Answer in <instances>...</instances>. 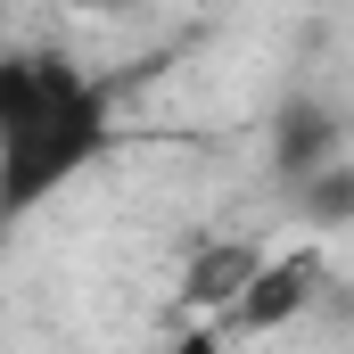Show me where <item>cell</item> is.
<instances>
[{
	"label": "cell",
	"mask_w": 354,
	"mask_h": 354,
	"mask_svg": "<svg viewBox=\"0 0 354 354\" xmlns=\"http://www.w3.org/2000/svg\"><path fill=\"white\" fill-rule=\"evenodd\" d=\"M322 280H330V272H322V256H313V248L272 256V264L248 272V288L231 297V313H223V322H231V330H280L288 313H305V305L322 297Z\"/></svg>",
	"instance_id": "3"
},
{
	"label": "cell",
	"mask_w": 354,
	"mask_h": 354,
	"mask_svg": "<svg viewBox=\"0 0 354 354\" xmlns=\"http://www.w3.org/2000/svg\"><path fill=\"white\" fill-rule=\"evenodd\" d=\"M288 206H297L305 231H354V157H338V165H322V174H305V181H288Z\"/></svg>",
	"instance_id": "4"
},
{
	"label": "cell",
	"mask_w": 354,
	"mask_h": 354,
	"mask_svg": "<svg viewBox=\"0 0 354 354\" xmlns=\"http://www.w3.org/2000/svg\"><path fill=\"white\" fill-rule=\"evenodd\" d=\"M354 157V132H346V107L322 99V91H288L280 115H272V174L280 181H305L322 165Z\"/></svg>",
	"instance_id": "2"
},
{
	"label": "cell",
	"mask_w": 354,
	"mask_h": 354,
	"mask_svg": "<svg viewBox=\"0 0 354 354\" xmlns=\"http://www.w3.org/2000/svg\"><path fill=\"white\" fill-rule=\"evenodd\" d=\"M115 157V91L50 41L0 50V231Z\"/></svg>",
	"instance_id": "1"
}]
</instances>
